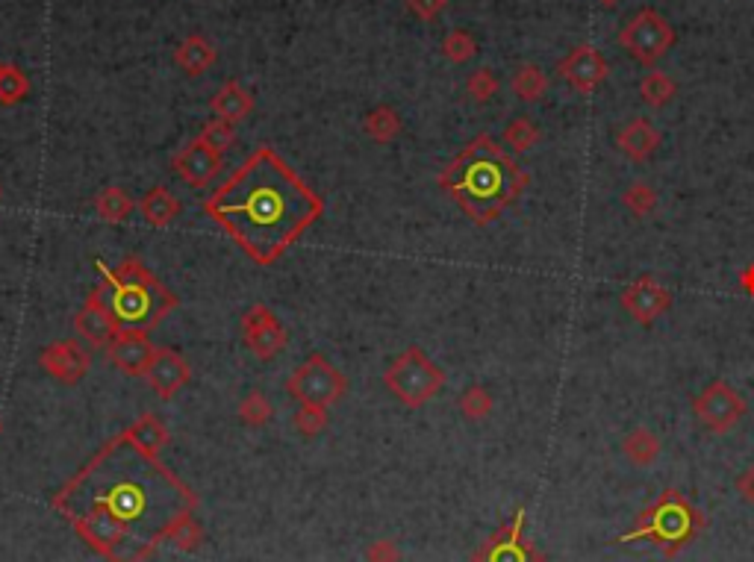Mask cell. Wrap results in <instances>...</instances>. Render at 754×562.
Segmentation results:
<instances>
[{"label":"cell","mask_w":754,"mask_h":562,"mask_svg":"<svg viewBox=\"0 0 754 562\" xmlns=\"http://www.w3.org/2000/svg\"><path fill=\"white\" fill-rule=\"evenodd\" d=\"M107 562H145L195 512L198 498L130 433L115 436L54 498Z\"/></svg>","instance_id":"obj_1"},{"label":"cell","mask_w":754,"mask_h":562,"mask_svg":"<svg viewBox=\"0 0 754 562\" xmlns=\"http://www.w3.org/2000/svg\"><path fill=\"white\" fill-rule=\"evenodd\" d=\"M204 209L254 262L269 265L319 221L324 204L283 156L260 148L218 186Z\"/></svg>","instance_id":"obj_2"},{"label":"cell","mask_w":754,"mask_h":562,"mask_svg":"<svg viewBox=\"0 0 754 562\" xmlns=\"http://www.w3.org/2000/svg\"><path fill=\"white\" fill-rule=\"evenodd\" d=\"M531 177L489 133L475 136L460 156L439 174L442 192L475 224H492L510 204L522 198Z\"/></svg>","instance_id":"obj_3"},{"label":"cell","mask_w":754,"mask_h":562,"mask_svg":"<svg viewBox=\"0 0 754 562\" xmlns=\"http://www.w3.org/2000/svg\"><path fill=\"white\" fill-rule=\"evenodd\" d=\"M104 283L92 298L107 309L118 336H148L162 318L177 307V298L139 262L124 259L118 268H104Z\"/></svg>","instance_id":"obj_4"},{"label":"cell","mask_w":754,"mask_h":562,"mask_svg":"<svg viewBox=\"0 0 754 562\" xmlns=\"http://www.w3.org/2000/svg\"><path fill=\"white\" fill-rule=\"evenodd\" d=\"M704 530H707V515L681 489H663L646 510L637 515L634 527L619 536V542L622 545L651 542L654 551H660L666 560H675Z\"/></svg>","instance_id":"obj_5"},{"label":"cell","mask_w":754,"mask_h":562,"mask_svg":"<svg viewBox=\"0 0 754 562\" xmlns=\"http://www.w3.org/2000/svg\"><path fill=\"white\" fill-rule=\"evenodd\" d=\"M445 374L425 357L419 348H410L407 354L395 359V365L386 371V386L407 404V407H422L442 389Z\"/></svg>","instance_id":"obj_6"},{"label":"cell","mask_w":754,"mask_h":562,"mask_svg":"<svg viewBox=\"0 0 754 562\" xmlns=\"http://www.w3.org/2000/svg\"><path fill=\"white\" fill-rule=\"evenodd\" d=\"M619 45L631 59L640 65H654L660 62L675 45V30L672 24L657 12V9H640L622 30H619Z\"/></svg>","instance_id":"obj_7"},{"label":"cell","mask_w":754,"mask_h":562,"mask_svg":"<svg viewBox=\"0 0 754 562\" xmlns=\"http://www.w3.org/2000/svg\"><path fill=\"white\" fill-rule=\"evenodd\" d=\"M749 412V401L725 380H710L699 395L693 398V415L701 427L713 436L731 433L743 415Z\"/></svg>","instance_id":"obj_8"},{"label":"cell","mask_w":754,"mask_h":562,"mask_svg":"<svg viewBox=\"0 0 754 562\" xmlns=\"http://www.w3.org/2000/svg\"><path fill=\"white\" fill-rule=\"evenodd\" d=\"M472 562H548V557L525 536V510L519 507L507 524H501L486 542H481Z\"/></svg>","instance_id":"obj_9"},{"label":"cell","mask_w":754,"mask_h":562,"mask_svg":"<svg viewBox=\"0 0 754 562\" xmlns=\"http://www.w3.org/2000/svg\"><path fill=\"white\" fill-rule=\"evenodd\" d=\"M289 395L307 407H330L345 392V377L322 357H310L289 380Z\"/></svg>","instance_id":"obj_10"},{"label":"cell","mask_w":754,"mask_h":562,"mask_svg":"<svg viewBox=\"0 0 754 562\" xmlns=\"http://www.w3.org/2000/svg\"><path fill=\"white\" fill-rule=\"evenodd\" d=\"M622 309L643 327H651L660 315H666L672 309V292L651 274H643L637 280H631L622 295H619Z\"/></svg>","instance_id":"obj_11"},{"label":"cell","mask_w":754,"mask_h":562,"mask_svg":"<svg viewBox=\"0 0 754 562\" xmlns=\"http://www.w3.org/2000/svg\"><path fill=\"white\" fill-rule=\"evenodd\" d=\"M557 77L566 80L578 95H593L610 77V65L593 45H578L557 62Z\"/></svg>","instance_id":"obj_12"},{"label":"cell","mask_w":754,"mask_h":562,"mask_svg":"<svg viewBox=\"0 0 754 562\" xmlns=\"http://www.w3.org/2000/svg\"><path fill=\"white\" fill-rule=\"evenodd\" d=\"M245 339L260 357H274L286 345V336L277 318L266 307H254L245 315Z\"/></svg>","instance_id":"obj_13"},{"label":"cell","mask_w":754,"mask_h":562,"mask_svg":"<svg viewBox=\"0 0 754 562\" xmlns=\"http://www.w3.org/2000/svg\"><path fill=\"white\" fill-rule=\"evenodd\" d=\"M145 377H148V383L160 392L162 398L168 401V398L177 395V389H183V386L189 383V365L177 357L174 351H165V348H162V351H157L154 359H151Z\"/></svg>","instance_id":"obj_14"},{"label":"cell","mask_w":754,"mask_h":562,"mask_svg":"<svg viewBox=\"0 0 754 562\" xmlns=\"http://www.w3.org/2000/svg\"><path fill=\"white\" fill-rule=\"evenodd\" d=\"M89 362H92V357L80 342H59V345L48 348L42 354V365L62 383H77L86 374Z\"/></svg>","instance_id":"obj_15"},{"label":"cell","mask_w":754,"mask_h":562,"mask_svg":"<svg viewBox=\"0 0 754 562\" xmlns=\"http://www.w3.org/2000/svg\"><path fill=\"white\" fill-rule=\"evenodd\" d=\"M663 136L648 118H631L619 133H616V148L628 156L631 162H646L648 156L660 148Z\"/></svg>","instance_id":"obj_16"},{"label":"cell","mask_w":754,"mask_h":562,"mask_svg":"<svg viewBox=\"0 0 754 562\" xmlns=\"http://www.w3.org/2000/svg\"><path fill=\"white\" fill-rule=\"evenodd\" d=\"M218 165H221V156L216 151H210L201 139L192 142L183 154L174 159V168L180 171V177L186 183H192L195 189H204L216 177Z\"/></svg>","instance_id":"obj_17"},{"label":"cell","mask_w":754,"mask_h":562,"mask_svg":"<svg viewBox=\"0 0 754 562\" xmlns=\"http://www.w3.org/2000/svg\"><path fill=\"white\" fill-rule=\"evenodd\" d=\"M74 327H77V333L92 345V348H109L115 339H118V327H115V321L109 318V312L92 295H89V301H86V307L77 312V318H74Z\"/></svg>","instance_id":"obj_18"},{"label":"cell","mask_w":754,"mask_h":562,"mask_svg":"<svg viewBox=\"0 0 754 562\" xmlns=\"http://www.w3.org/2000/svg\"><path fill=\"white\" fill-rule=\"evenodd\" d=\"M112 362L127 371V374H145L151 359H154V348L148 342V336H118L112 345L107 348Z\"/></svg>","instance_id":"obj_19"},{"label":"cell","mask_w":754,"mask_h":562,"mask_svg":"<svg viewBox=\"0 0 754 562\" xmlns=\"http://www.w3.org/2000/svg\"><path fill=\"white\" fill-rule=\"evenodd\" d=\"M660 451H663V442H660V436H657L654 430H648V427H634V430L622 439V454H625V460L631 462V465H637V468L654 465V460L660 457Z\"/></svg>","instance_id":"obj_20"},{"label":"cell","mask_w":754,"mask_h":562,"mask_svg":"<svg viewBox=\"0 0 754 562\" xmlns=\"http://www.w3.org/2000/svg\"><path fill=\"white\" fill-rule=\"evenodd\" d=\"M251 109H254L251 95H248L236 80L224 83V86L218 89L216 98H213V112H216V118H224V121H230V124L248 118Z\"/></svg>","instance_id":"obj_21"},{"label":"cell","mask_w":754,"mask_h":562,"mask_svg":"<svg viewBox=\"0 0 754 562\" xmlns=\"http://www.w3.org/2000/svg\"><path fill=\"white\" fill-rule=\"evenodd\" d=\"M174 62L186 71V74H204L213 68L216 62V48L204 39V36H189L183 39V45L174 53Z\"/></svg>","instance_id":"obj_22"},{"label":"cell","mask_w":754,"mask_h":562,"mask_svg":"<svg viewBox=\"0 0 754 562\" xmlns=\"http://www.w3.org/2000/svg\"><path fill=\"white\" fill-rule=\"evenodd\" d=\"M510 89H513V95L519 98V101L525 103H537L545 98V92H548V77H545V71L534 65V62H525V65H519L516 71H513V77H510Z\"/></svg>","instance_id":"obj_23"},{"label":"cell","mask_w":754,"mask_h":562,"mask_svg":"<svg viewBox=\"0 0 754 562\" xmlns=\"http://www.w3.org/2000/svg\"><path fill=\"white\" fill-rule=\"evenodd\" d=\"M675 95H678V83L666 71H648L646 77L640 80V98L651 109L669 106V103L675 101Z\"/></svg>","instance_id":"obj_24"},{"label":"cell","mask_w":754,"mask_h":562,"mask_svg":"<svg viewBox=\"0 0 754 562\" xmlns=\"http://www.w3.org/2000/svg\"><path fill=\"white\" fill-rule=\"evenodd\" d=\"M504 145L513 151V154H528V151H534L537 148V142L542 139V133H539V127L528 118V115H519V118H513L507 127H504Z\"/></svg>","instance_id":"obj_25"},{"label":"cell","mask_w":754,"mask_h":562,"mask_svg":"<svg viewBox=\"0 0 754 562\" xmlns=\"http://www.w3.org/2000/svg\"><path fill=\"white\" fill-rule=\"evenodd\" d=\"M139 209H142V215H145V218H148L151 224L162 227V224H168L171 218H177V212H180V204H177V201L171 198V192H168V189L157 186L154 192H148V195L142 198Z\"/></svg>","instance_id":"obj_26"},{"label":"cell","mask_w":754,"mask_h":562,"mask_svg":"<svg viewBox=\"0 0 754 562\" xmlns=\"http://www.w3.org/2000/svg\"><path fill=\"white\" fill-rule=\"evenodd\" d=\"M127 433H130V439L139 448H145L151 454H157L160 448H165V442H168V433H165V427H162V421L157 415H142Z\"/></svg>","instance_id":"obj_27"},{"label":"cell","mask_w":754,"mask_h":562,"mask_svg":"<svg viewBox=\"0 0 754 562\" xmlns=\"http://www.w3.org/2000/svg\"><path fill=\"white\" fill-rule=\"evenodd\" d=\"M622 206L637 218H648L654 212V206H657V192L651 189V183H646V180H634L622 192Z\"/></svg>","instance_id":"obj_28"},{"label":"cell","mask_w":754,"mask_h":562,"mask_svg":"<svg viewBox=\"0 0 754 562\" xmlns=\"http://www.w3.org/2000/svg\"><path fill=\"white\" fill-rule=\"evenodd\" d=\"M398 130H401V118H398V112L389 109V106H377L375 112L366 118V133H369L372 139H377V142L395 139Z\"/></svg>","instance_id":"obj_29"},{"label":"cell","mask_w":754,"mask_h":562,"mask_svg":"<svg viewBox=\"0 0 754 562\" xmlns=\"http://www.w3.org/2000/svg\"><path fill=\"white\" fill-rule=\"evenodd\" d=\"M442 53L445 59H451L454 65H463L469 62L475 53H478V42L469 30H451L445 39H442Z\"/></svg>","instance_id":"obj_30"},{"label":"cell","mask_w":754,"mask_h":562,"mask_svg":"<svg viewBox=\"0 0 754 562\" xmlns=\"http://www.w3.org/2000/svg\"><path fill=\"white\" fill-rule=\"evenodd\" d=\"M460 412H463L469 421H484L486 415L492 412V395L486 392L484 386H469V389L460 395Z\"/></svg>","instance_id":"obj_31"},{"label":"cell","mask_w":754,"mask_h":562,"mask_svg":"<svg viewBox=\"0 0 754 562\" xmlns=\"http://www.w3.org/2000/svg\"><path fill=\"white\" fill-rule=\"evenodd\" d=\"M30 92V83H27V77L18 71V68H9V65H3L0 68V103H18L24 95Z\"/></svg>","instance_id":"obj_32"},{"label":"cell","mask_w":754,"mask_h":562,"mask_svg":"<svg viewBox=\"0 0 754 562\" xmlns=\"http://www.w3.org/2000/svg\"><path fill=\"white\" fill-rule=\"evenodd\" d=\"M498 89H501V83H498V77L492 74V68H478V71L466 80V92L472 95V101L475 103L492 101V98L498 95Z\"/></svg>","instance_id":"obj_33"},{"label":"cell","mask_w":754,"mask_h":562,"mask_svg":"<svg viewBox=\"0 0 754 562\" xmlns=\"http://www.w3.org/2000/svg\"><path fill=\"white\" fill-rule=\"evenodd\" d=\"M98 212L107 218V221H121L133 212V201L121 192V189H107L101 198H98Z\"/></svg>","instance_id":"obj_34"},{"label":"cell","mask_w":754,"mask_h":562,"mask_svg":"<svg viewBox=\"0 0 754 562\" xmlns=\"http://www.w3.org/2000/svg\"><path fill=\"white\" fill-rule=\"evenodd\" d=\"M201 142H204L210 151H216V154L221 156L230 148V142H233V124L224 121V118L210 121V124L204 127V133H201Z\"/></svg>","instance_id":"obj_35"},{"label":"cell","mask_w":754,"mask_h":562,"mask_svg":"<svg viewBox=\"0 0 754 562\" xmlns=\"http://www.w3.org/2000/svg\"><path fill=\"white\" fill-rule=\"evenodd\" d=\"M201 539H204V533H201V527H198V521H195V515H189L174 533H171V545L174 548H180V551H192V548H198L201 545Z\"/></svg>","instance_id":"obj_36"},{"label":"cell","mask_w":754,"mask_h":562,"mask_svg":"<svg viewBox=\"0 0 754 562\" xmlns=\"http://www.w3.org/2000/svg\"><path fill=\"white\" fill-rule=\"evenodd\" d=\"M324 424H327L324 407H307V404H301L298 415H295V427H298L301 433L313 436V433H319V430H322Z\"/></svg>","instance_id":"obj_37"},{"label":"cell","mask_w":754,"mask_h":562,"mask_svg":"<svg viewBox=\"0 0 754 562\" xmlns=\"http://www.w3.org/2000/svg\"><path fill=\"white\" fill-rule=\"evenodd\" d=\"M239 415H242V421H248V424L260 427V424H266V421H269L271 407L266 404V398H263V395H251V398L242 404Z\"/></svg>","instance_id":"obj_38"},{"label":"cell","mask_w":754,"mask_h":562,"mask_svg":"<svg viewBox=\"0 0 754 562\" xmlns=\"http://www.w3.org/2000/svg\"><path fill=\"white\" fill-rule=\"evenodd\" d=\"M366 560L369 562H398L401 560V551H398V545L395 542H389V539H380L375 545H369V551H366Z\"/></svg>","instance_id":"obj_39"},{"label":"cell","mask_w":754,"mask_h":562,"mask_svg":"<svg viewBox=\"0 0 754 562\" xmlns=\"http://www.w3.org/2000/svg\"><path fill=\"white\" fill-rule=\"evenodd\" d=\"M407 6H410V12L419 15L422 21H433V18L448 6V0H407Z\"/></svg>","instance_id":"obj_40"},{"label":"cell","mask_w":754,"mask_h":562,"mask_svg":"<svg viewBox=\"0 0 754 562\" xmlns=\"http://www.w3.org/2000/svg\"><path fill=\"white\" fill-rule=\"evenodd\" d=\"M737 495L743 498V504H749L754 510V462L737 477Z\"/></svg>","instance_id":"obj_41"},{"label":"cell","mask_w":754,"mask_h":562,"mask_svg":"<svg viewBox=\"0 0 754 562\" xmlns=\"http://www.w3.org/2000/svg\"><path fill=\"white\" fill-rule=\"evenodd\" d=\"M740 286H743V292H746V295H752L754 298V265H749V268L740 274Z\"/></svg>","instance_id":"obj_42"},{"label":"cell","mask_w":754,"mask_h":562,"mask_svg":"<svg viewBox=\"0 0 754 562\" xmlns=\"http://www.w3.org/2000/svg\"><path fill=\"white\" fill-rule=\"evenodd\" d=\"M598 3H601V6H616L619 0H598Z\"/></svg>","instance_id":"obj_43"},{"label":"cell","mask_w":754,"mask_h":562,"mask_svg":"<svg viewBox=\"0 0 754 562\" xmlns=\"http://www.w3.org/2000/svg\"><path fill=\"white\" fill-rule=\"evenodd\" d=\"M0 68H3V65H0Z\"/></svg>","instance_id":"obj_44"}]
</instances>
